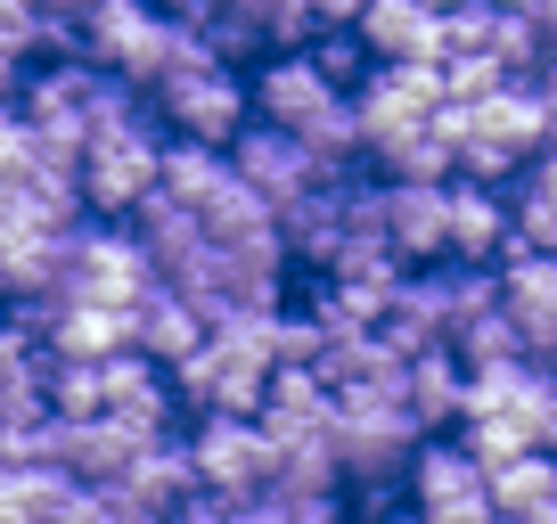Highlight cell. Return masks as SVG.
Wrapping results in <instances>:
<instances>
[{
    "label": "cell",
    "mask_w": 557,
    "mask_h": 524,
    "mask_svg": "<svg viewBox=\"0 0 557 524\" xmlns=\"http://www.w3.org/2000/svg\"><path fill=\"white\" fill-rule=\"evenodd\" d=\"M66 296L74 303H107V312H132L139 296H148V254H139V238H123V229H66Z\"/></svg>",
    "instance_id": "cell-4"
},
{
    "label": "cell",
    "mask_w": 557,
    "mask_h": 524,
    "mask_svg": "<svg viewBox=\"0 0 557 524\" xmlns=\"http://www.w3.org/2000/svg\"><path fill=\"white\" fill-rule=\"evenodd\" d=\"M549 491H557V451H517V459H492L484 467V500L500 508V516L541 508Z\"/></svg>",
    "instance_id": "cell-17"
},
{
    "label": "cell",
    "mask_w": 557,
    "mask_h": 524,
    "mask_svg": "<svg viewBox=\"0 0 557 524\" xmlns=\"http://www.w3.org/2000/svg\"><path fill=\"white\" fill-rule=\"evenodd\" d=\"M426 524H500V508L484 500V491H468V500H443V508H418Z\"/></svg>",
    "instance_id": "cell-23"
},
{
    "label": "cell",
    "mask_w": 557,
    "mask_h": 524,
    "mask_svg": "<svg viewBox=\"0 0 557 524\" xmlns=\"http://www.w3.org/2000/svg\"><path fill=\"white\" fill-rule=\"evenodd\" d=\"M255 426H262L271 442L329 435V426H336V402H329V385H320L312 369H271V377H262V402H255Z\"/></svg>",
    "instance_id": "cell-10"
},
{
    "label": "cell",
    "mask_w": 557,
    "mask_h": 524,
    "mask_svg": "<svg viewBox=\"0 0 557 524\" xmlns=\"http://www.w3.org/2000/svg\"><path fill=\"white\" fill-rule=\"evenodd\" d=\"M329 99H336V83H329V66H320L312 50H278L271 66L255 74V90H246V107H262L271 132H304Z\"/></svg>",
    "instance_id": "cell-7"
},
{
    "label": "cell",
    "mask_w": 557,
    "mask_h": 524,
    "mask_svg": "<svg viewBox=\"0 0 557 524\" xmlns=\"http://www.w3.org/2000/svg\"><path fill=\"white\" fill-rule=\"evenodd\" d=\"M533 90H541V115H549V140H557V58L541 66V83H533Z\"/></svg>",
    "instance_id": "cell-26"
},
{
    "label": "cell",
    "mask_w": 557,
    "mask_h": 524,
    "mask_svg": "<svg viewBox=\"0 0 557 524\" xmlns=\"http://www.w3.org/2000/svg\"><path fill=\"white\" fill-rule=\"evenodd\" d=\"M99 385H107V419L115 426H132L139 442H157L164 435V419H173V385L157 377V361H148V352H107L99 361Z\"/></svg>",
    "instance_id": "cell-9"
},
{
    "label": "cell",
    "mask_w": 557,
    "mask_h": 524,
    "mask_svg": "<svg viewBox=\"0 0 557 524\" xmlns=\"http://www.w3.org/2000/svg\"><path fill=\"white\" fill-rule=\"evenodd\" d=\"M50 419H107V385H99V361H58L50 369Z\"/></svg>",
    "instance_id": "cell-20"
},
{
    "label": "cell",
    "mask_w": 557,
    "mask_h": 524,
    "mask_svg": "<svg viewBox=\"0 0 557 524\" xmlns=\"http://www.w3.org/2000/svg\"><path fill=\"white\" fill-rule=\"evenodd\" d=\"M230 0H164V17L173 25H206V17H222Z\"/></svg>",
    "instance_id": "cell-25"
},
{
    "label": "cell",
    "mask_w": 557,
    "mask_h": 524,
    "mask_svg": "<svg viewBox=\"0 0 557 524\" xmlns=\"http://www.w3.org/2000/svg\"><path fill=\"white\" fill-rule=\"evenodd\" d=\"M230 173H238L271 213H287L304 189H312V180H329L296 140H287V132H271V123H262V132H238V157H230Z\"/></svg>",
    "instance_id": "cell-8"
},
{
    "label": "cell",
    "mask_w": 557,
    "mask_h": 524,
    "mask_svg": "<svg viewBox=\"0 0 557 524\" xmlns=\"http://www.w3.org/2000/svg\"><path fill=\"white\" fill-rule=\"evenodd\" d=\"M361 50L377 58V66H394V58H435V9L426 0H361Z\"/></svg>",
    "instance_id": "cell-15"
},
{
    "label": "cell",
    "mask_w": 557,
    "mask_h": 524,
    "mask_svg": "<svg viewBox=\"0 0 557 524\" xmlns=\"http://www.w3.org/2000/svg\"><path fill=\"white\" fill-rule=\"evenodd\" d=\"M157 107H164V123H173L181 140H197V148L246 132V83L206 50L197 25L173 34V58H164V74H157Z\"/></svg>",
    "instance_id": "cell-1"
},
{
    "label": "cell",
    "mask_w": 557,
    "mask_h": 524,
    "mask_svg": "<svg viewBox=\"0 0 557 524\" xmlns=\"http://www.w3.org/2000/svg\"><path fill=\"white\" fill-rule=\"evenodd\" d=\"M377 524H426V516H418V508H394V516H377Z\"/></svg>",
    "instance_id": "cell-29"
},
{
    "label": "cell",
    "mask_w": 557,
    "mask_h": 524,
    "mask_svg": "<svg viewBox=\"0 0 557 524\" xmlns=\"http://www.w3.org/2000/svg\"><path fill=\"white\" fill-rule=\"evenodd\" d=\"M451 352H459V369H468V377H475V369H500V361H524L517 320L500 312V296H492L484 312H468V320L451 328Z\"/></svg>",
    "instance_id": "cell-18"
},
{
    "label": "cell",
    "mask_w": 557,
    "mask_h": 524,
    "mask_svg": "<svg viewBox=\"0 0 557 524\" xmlns=\"http://www.w3.org/2000/svg\"><path fill=\"white\" fill-rule=\"evenodd\" d=\"M369 157L385 164V180H443L451 173V140L435 132V115L410 123V132H394V140H377Z\"/></svg>",
    "instance_id": "cell-19"
},
{
    "label": "cell",
    "mask_w": 557,
    "mask_h": 524,
    "mask_svg": "<svg viewBox=\"0 0 557 524\" xmlns=\"http://www.w3.org/2000/svg\"><path fill=\"white\" fill-rule=\"evenodd\" d=\"M418 451V426L401 402H336V475L352 484H394Z\"/></svg>",
    "instance_id": "cell-5"
},
{
    "label": "cell",
    "mask_w": 557,
    "mask_h": 524,
    "mask_svg": "<svg viewBox=\"0 0 557 524\" xmlns=\"http://www.w3.org/2000/svg\"><path fill=\"white\" fill-rule=\"evenodd\" d=\"M459 402H468V369H459L451 345H426V352L401 361V410H410V426L459 419Z\"/></svg>",
    "instance_id": "cell-14"
},
{
    "label": "cell",
    "mask_w": 557,
    "mask_h": 524,
    "mask_svg": "<svg viewBox=\"0 0 557 524\" xmlns=\"http://www.w3.org/2000/svg\"><path fill=\"white\" fill-rule=\"evenodd\" d=\"M385 246L394 262H443V180H385Z\"/></svg>",
    "instance_id": "cell-12"
},
{
    "label": "cell",
    "mask_w": 557,
    "mask_h": 524,
    "mask_svg": "<svg viewBox=\"0 0 557 524\" xmlns=\"http://www.w3.org/2000/svg\"><path fill=\"white\" fill-rule=\"evenodd\" d=\"M157 173H164V148H157V132L132 115V123H107V132L83 140L74 189H83V205H99V213H132L139 197L157 189Z\"/></svg>",
    "instance_id": "cell-3"
},
{
    "label": "cell",
    "mask_w": 557,
    "mask_h": 524,
    "mask_svg": "<svg viewBox=\"0 0 557 524\" xmlns=\"http://www.w3.org/2000/svg\"><path fill=\"white\" fill-rule=\"evenodd\" d=\"M312 17L320 25H352V17H361V0H312Z\"/></svg>",
    "instance_id": "cell-27"
},
{
    "label": "cell",
    "mask_w": 557,
    "mask_h": 524,
    "mask_svg": "<svg viewBox=\"0 0 557 524\" xmlns=\"http://www.w3.org/2000/svg\"><path fill=\"white\" fill-rule=\"evenodd\" d=\"M206 345V320L189 312V296H173V287L148 279V296L132 303V352H148V361H189V352Z\"/></svg>",
    "instance_id": "cell-13"
},
{
    "label": "cell",
    "mask_w": 557,
    "mask_h": 524,
    "mask_svg": "<svg viewBox=\"0 0 557 524\" xmlns=\"http://www.w3.org/2000/svg\"><path fill=\"white\" fill-rule=\"evenodd\" d=\"M533 189H541V197H549V205H557V157H549V164H541V173H533Z\"/></svg>",
    "instance_id": "cell-28"
},
{
    "label": "cell",
    "mask_w": 557,
    "mask_h": 524,
    "mask_svg": "<svg viewBox=\"0 0 557 524\" xmlns=\"http://www.w3.org/2000/svg\"><path fill=\"white\" fill-rule=\"evenodd\" d=\"M435 74H443V107H475V99H492L500 83H517L508 66H492L484 50H459V58H435Z\"/></svg>",
    "instance_id": "cell-22"
},
{
    "label": "cell",
    "mask_w": 557,
    "mask_h": 524,
    "mask_svg": "<svg viewBox=\"0 0 557 524\" xmlns=\"http://www.w3.org/2000/svg\"><path fill=\"white\" fill-rule=\"evenodd\" d=\"M426 9H459V0H426Z\"/></svg>",
    "instance_id": "cell-30"
},
{
    "label": "cell",
    "mask_w": 557,
    "mask_h": 524,
    "mask_svg": "<svg viewBox=\"0 0 557 524\" xmlns=\"http://www.w3.org/2000/svg\"><path fill=\"white\" fill-rule=\"evenodd\" d=\"M164 524H230V500H222V491H189Z\"/></svg>",
    "instance_id": "cell-24"
},
{
    "label": "cell",
    "mask_w": 557,
    "mask_h": 524,
    "mask_svg": "<svg viewBox=\"0 0 557 524\" xmlns=\"http://www.w3.org/2000/svg\"><path fill=\"white\" fill-rule=\"evenodd\" d=\"M173 34L181 25L164 9H148V0H99L83 17V34H74V50L90 66H107L115 83H157L164 58H173Z\"/></svg>",
    "instance_id": "cell-2"
},
{
    "label": "cell",
    "mask_w": 557,
    "mask_h": 524,
    "mask_svg": "<svg viewBox=\"0 0 557 524\" xmlns=\"http://www.w3.org/2000/svg\"><path fill=\"white\" fill-rule=\"evenodd\" d=\"M401 475H410V500H418V508H443V500L484 491V467L468 459V442H418Z\"/></svg>",
    "instance_id": "cell-16"
},
{
    "label": "cell",
    "mask_w": 557,
    "mask_h": 524,
    "mask_svg": "<svg viewBox=\"0 0 557 524\" xmlns=\"http://www.w3.org/2000/svg\"><path fill=\"white\" fill-rule=\"evenodd\" d=\"M189 467H197L206 491L246 500V491L271 484V435L255 419H238V410H206V426L189 435Z\"/></svg>",
    "instance_id": "cell-6"
},
{
    "label": "cell",
    "mask_w": 557,
    "mask_h": 524,
    "mask_svg": "<svg viewBox=\"0 0 557 524\" xmlns=\"http://www.w3.org/2000/svg\"><path fill=\"white\" fill-rule=\"evenodd\" d=\"M443 254H451V262H492V254H508V205L484 189V180L443 189Z\"/></svg>",
    "instance_id": "cell-11"
},
{
    "label": "cell",
    "mask_w": 557,
    "mask_h": 524,
    "mask_svg": "<svg viewBox=\"0 0 557 524\" xmlns=\"http://www.w3.org/2000/svg\"><path fill=\"white\" fill-rule=\"evenodd\" d=\"M329 320L320 312H271V369H320Z\"/></svg>",
    "instance_id": "cell-21"
}]
</instances>
